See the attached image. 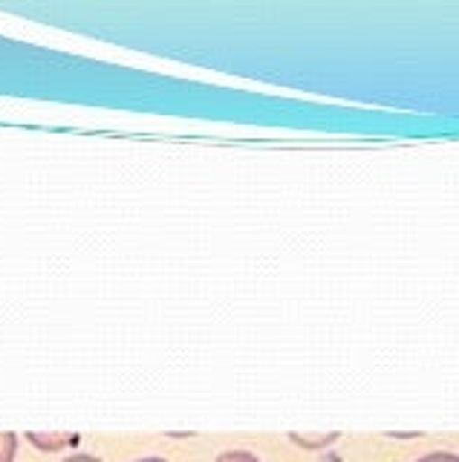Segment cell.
<instances>
[{"label": "cell", "mask_w": 459, "mask_h": 462, "mask_svg": "<svg viewBox=\"0 0 459 462\" xmlns=\"http://www.w3.org/2000/svg\"><path fill=\"white\" fill-rule=\"evenodd\" d=\"M341 433H289V439L298 448H307V451H321V448H329Z\"/></svg>", "instance_id": "cell-2"}, {"label": "cell", "mask_w": 459, "mask_h": 462, "mask_svg": "<svg viewBox=\"0 0 459 462\" xmlns=\"http://www.w3.org/2000/svg\"><path fill=\"white\" fill-rule=\"evenodd\" d=\"M64 462H102V459L93 457V454H73V457H67Z\"/></svg>", "instance_id": "cell-6"}, {"label": "cell", "mask_w": 459, "mask_h": 462, "mask_svg": "<svg viewBox=\"0 0 459 462\" xmlns=\"http://www.w3.org/2000/svg\"><path fill=\"white\" fill-rule=\"evenodd\" d=\"M26 439H30V445L38 448V451L55 454V451H61V448L78 445V433H35V430H30Z\"/></svg>", "instance_id": "cell-1"}, {"label": "cell", "mask_w": 459, "mask_h": 462, "mask_svg": "<svg viewBox=\"0 0 459 462\" xmlns=\"http://www.w3.org/2000/svg\"><path fill=\"white\" fill-rule=\"evenodd\" d=\"M416 462H459V454H451V451H434V454H425Z\"/></svg>", "instance_id": "cell-5"}, {"label": "cell", "mask_w": 459, "mask_h": 462, "mask_svg": "<svg viewBox=\"0 0 459 462\" xmlns=\"http://www.w3.org/2000/svg\"><path fill=\"white\" fill-rule=\"evenodd\" d=\"M214 462H261V457H254L252 451H223L220 457H214Z\"/></svg>", "instance_id": "cell-4"}, {"label": "cell", "mask_w": 459, "mask_h": 462, "mask_svg": "<svg viewBox=\"0 0 459 462\" xmlns=\"http://www.w3.org/2000/svg\"><path fill=\"white\" fill-rule=\"evenodd\" d=\"M136 462H168V459H162V457H145V459H136Z\"/></svg>", "instance_id": "cell-7"}, {"label": "cell", "mask_w": 459, "mask_h": 462, "mask_svg": "<svg viewBox=\"0 0 459 462\" xmlns=\"http://www.w3.org/2000/svg\"><path fill=\"white\" fill-rule=\"evenodd\" d=\"M18 454V437L12 430L0 433V462H15Z\"/></svg>", "instance_id": "cell-3"}]
</instances>
